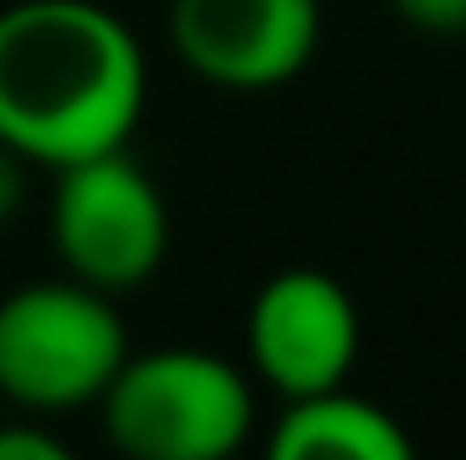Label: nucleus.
Listing matches in <instances>:
<instances>
[{"label":"nucleus","instance_id":"1","mask_svg":"<svg viewBox=\"0 0 466 460\" xmlns=\"http://www.w3.org/2000/svg\"><path fill=\"white\" fill-rule=\"evenodd\" d=\"M147 109V55L98 0H16L0 11V141L33 168L130 146Z\"/></svg>","mask_w":466,"mask_h":460},{"label":"nucleus","instance_id":"2","mask_svg":"<svg viewBox=\"0 0 466 460\" xmlns=\"http://www.w3.org/2000/svg\"><path fill=\"white\" fill-rule=\"evenodd\" d=\"M104 434L130 460H228L255 428L249 374L201 346L130 352L98 395Z\"/></svg>","mask_w":466,"mask_h":460},{"label":"nucleus","instance_id":"3","mask_svg":"<svg viewBox=\"0 0 466 460\" xmlns=\"http://www.w3.org/2000/svg\"><path fill=\"white\" fill-rule=\"evenodd\" d=\"M125 357L130 336L115 293L55 276L0 298V395L22 412L98 406Z\"/></svg>","mask_w":466,"mask_h":460},{"label":"nucleus","instance_id":"4","mask_svg":"<svg viewBox=\"0 0 466 460\" xmlns=\"http://www.w3.org/2000/svg\"><path fill=\"white\" fill-rule=\"evenodd\" d=\"M49 244L66 276L98 293H136L168 255V201L141 163L119 152L55 168Z\"/></svg>","mask_w":466,"mask_h":460},{"label":"nucleus","instance_id":"5","mask_svg":"<svg viewBox=\"0 0 466 460\" xmlns=\"http://www.w3.org/2000/svg\"><path fill=\"white\" fill-rule=\"evenodd\" d=\"M358 342H363L358 304L331 271L288 265L266 276L249 298V320H244L249 368L288 401L348 385Z\"/></svg>","mask_w":466,"mask_h":460},{"label":"nucleus","instance_id":"6","mask_svg":"<svg viewBox=\"0 0 466 460\" xmlns=\"http://www.w3.org/2000/svg\"><path fill=\"white\" fill-rule=\"evenodd\" d=\"M168 44L223 93H271L309 71L320 0H168Z\"/></svg>","mask_w":466,"mask_h":460},{"label":"nucleus","instance_id":"7","mask_svg":"<svg viewBox=\"0 0 466 460\" xmlns=\"http://www.w3.org/2000/svg\"><path fill=\"white\" fill-rule=\"evenodd\" d=\"M266 450L271 460H412V439L380 401L331 385L288 401Z\"/></svg>","mask_w":466,"mask_h":460},{"label":"nucleus","instance_id":"8","mask_svg":"<svg viewBox=\"0 0 466 460\" xmlns=\"http://www.w3.org/2000/svg\"><path fill=\"white\" fill-rule=\"evenodd\" d=\"M390 11L423 38H466V0H390Z\"/></svg>","mask_w":466,"mask_h":460},{"label":"nucleus","instance_id":"9","mask_svg":"<svg viewBox=\"0 0 466 460\" xmlns=\"http://www.w3.org/2000/svg\"><path fill=\"white\" fill-rule=\"evenodd\" d=\"M66 439H55L49 428H38L33 417L22 423H0V460H66Z\"/></svg>","mask_w":466,"mask_h":460},{"label":"nucleus","instance_id":"10","mask_svg":"<svg viewBox=\"0 0 466 460\" xmlns=\"http://www.w3.org/2000/svg\"><path fill=\"white\" fill-rule=\"evenodd\" d=\"M27 157H16L5 141H0V228L22 212V201H27Z\"/></svg>","mask_w":466,"mask_h":460}]
</instances>
